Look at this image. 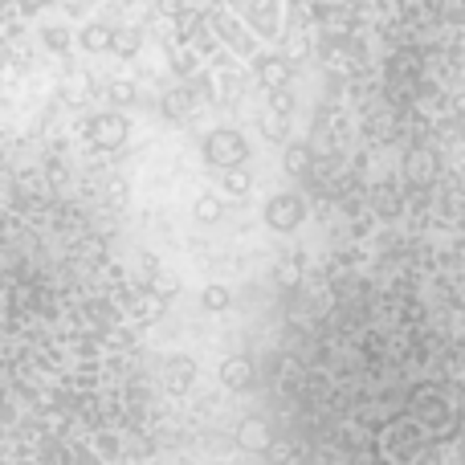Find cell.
<instances>
[{
  "label": "cell",
  "instance_id": "1",
  "mask_svg": "<svg viewBox=\"0 0 465 465\" xmlns=\"http://www.w3.org/2000/svg\"><path fill=\"white\" fill-rule=\"evenodd\" d=\"M249 160V139L241 135V131L232 127H217L209 131V139H204V163L209 168H237V163Z\"/></svg>",
  "mask_w": 465,
  "mask_h": 465
},
{
  "label": "cell",
  "instance_id": "2",
  "mask_svg": "<svg viewBox=\"0 0 465 465\" xmlns=\"http://www.w3.org/2000/svg\"><path fill=\"white\" fill-rule=\"evenodd\" d=\"M131 135V123L123 119L119 111H98L94 119L86 123V143L98 147V152H114V147H123Z\"/></svg>",
  "mask_w": 465,
  "mask_h": 465
},
{
  "label": "cell",
  "instance_id": "3",
  "mask_svg": "<svg viewBox=\"0 0 465 465\" xmlns=\"http://www.w3.org/2000/svg\"><path fill=\"white\" fill-rule=\"evenodd\" d=\"M265 225H270L273 232H294L298 225L306 221V201L298 193H278L265 201Z\"/></svg>",
  "mask_w": 465,
  "mask_h": 465
},
{
  "label": "cell",
  "instance_id": "4",
  "mask_svg": "<svg viewBox=\"0 0 465 465\" xmlns=\"http://www.w3.org/2000/svg\"><path fill=\"white\" fill-rule=\"evenodd\" d=\"M253 74H257V82H262V86L273 94V90H286L294 65H290L286 54H257L253 57Z\"/></svg>",
  "mask_w": 465,
  "mask_h": 465
},
{
  "label": "cell",
  "instance_id": "5",
  "mask_svg": "<svg viewBox=\"0 0 465 465\" xmlns=\"http://www.w3.org/2000/svg\"><path fill=\"white\" fill-rule=\"evenodd\" d=\"M404 180L417 184V188L433 184L437 180V155L429 152V147H412V152L404 155Z\"/></svg>",
  "mask_w": 465,
  "mask_h": 465
},
{
  "label": "cell",
  "instance_id": "6",
  "mask_svg": "<svg viewBox=\"0 0 465 465\" xmlns=\"http://www.w3.org/2000/svg\"><path fill=\"white\" fill-rule=\"evenodd\" d=\"M221 384H225L229 392H245V388L253 384V363H249L245 355H229V360L221 363Z\"/></svg>",
  "mask_w": 465,
  "mask_h": 465
},
{
  "label": "cell",
  "instance_id": "7",
  "mask_svg": "<svg viewBox=\"0 0 465 465\" xmlns=\"http://www.w3.org/2000/svg\"><path fill=\"white\" fill-rule=\"evenodd\" d=\"M249 25H253L262 37H278L282 29V13L273 0H257V5H249Z\"/></svg>",
  "mask_w": 465,
  "mask_h": 465
},
{
  "label": "cell",
  "instance_id": "8",
  "mask_svg": "<svg viewBox=\"0 0 465 465\" xmlns=\"http://www.w3.org/2000/svg\"><path fill=\"white\" fill-rule=\"evenodd\" d=\"M213 33H217L221 41L232 49V54H253V37H249L245 29H241L237 21H229V16H217V25H213Z\"/></svg>",
  "mask_w": 465,
  "mask_h": 465
},
{
  "label": "cell",
  "instance_id": "9",
  "mask_svg": "<svg viewBox=\"0 0 465 465\" xmlns=\"http://www.w3.org/2000/svg\"><path fill=\"white\" fill-rule=\"evenodd\" d=\"M111 37H114V29L103 21H90L78 29V45L86 49V54H106V49H111Z\"/></svg>",
  "mask_w": 465,
  "mask_h": 465
},
{
  "label": "cell",
  "instance_id": "10",
  "mask_svg": "<svg viewBox=\"0 0 465 465\" xmlns=\"http://www.w3.org/2000/svg\"><path fill=\"white\" fill-rule=\"evenodd\" d=\"M193 380H196V363L188 360V355H176V360H168V388L184 392V388H193Z\"/></svg>",
  "mask_w": 465,
  "mask_h": 465
},
{
  "label": "cell",
  "instance_id": "11",
  "mask_svg": "<svg viewBox=\"0 0 465 465\" xmlns=\"http://www.w3.org/2000/svg\"><path fill=\"white\" fill-rule=\"evenodd\" d=\"M221 184H225L229 196H245L249 188H253V172H249L245 163H237V168H225V172H221Z\"/></svg>",
  "mask_w": 465,
  "mask_h": 465
},
{
  "label": "cell",
  "instance_id": "12",
  "mask_svg": "<svg viewBox=\"0 0 465 465\" xmlns=\"http://www.w3.org/2000/svg\"><path fill=\"white\" fill-rule=\"evenodd\" d=\"M237 441L245 445V450H265V445H270V429H265L262 420H245L241 433H237Z\"/></svg>",
  "mask_w": 465,
  "mask_h": 465
},
{
  "label": "cell",
  "instance_id": "13",
  "mask_svg": "<svg viewBox=\"0 0 465 465\" xmlns=\"http://www.w3.org/2000/svg\"><path fill=\"white\" fill-rule=\"evenodd\" d=\"M139 45H143V37H139V29H114V37H111V49L119 57H135L139 54Z\"/></svg>",
  "mask_w": 465,
  "mask_h": 465
},
{
  "label": "cell",
  "instance_id": "14",
  "mask_svg": "<svg viewBox=\"0 0 465 465\" xmlns=\"http://www.w3.org/2000/svg\"><path fill=\"white\" fill-rule=\"evenodd\" d=\"M201 306H204V311H213V314L229 311V306H232L229 286H204V290H201Z\"/></svg>",
  "mask_w": 465,
  "mask_h": 465
},
{
  "label": "cell",
  "instance_id": "15",
  "mask_svg": "<svg viewBox=\"0 0 465 465\" xmlns=\"http://www.w3.org/2000/svg\"><path fill=\"white\" fill-rule=\"evenodd\" d=\"M41 41H45V49H54V54H65L74 33L65 29V25H45V29H41Z\"/></svg>",
  "mask_w": 465,
  "mask_h": 465
},
{
  "label": "cell",
  "instance_id": "16",
  "mask_svg": "<svg viewBox=\"0 0 465 465\" xmlns=\"http://www.w3.org/2000/svg\"><path fill=\"white\" fill-rule=\"evenodd\" d=\"M221 213H225V204H221V196L204 193L201 201H196V221H201V225H213V221H221Z\"/></svg>",
  "mask_w": 465,
  "mask_h": 465
},
{
  "label": "cell",
  "instance_id": "17",
  "mask_svg": "<svg viewBox=\"0 0 465 465\" xmlns=\"http://www.w3.org/2000/svg\"><path fill=\"white\" fill-rule=\"evenodd\" d=\"M282 163H286L290 176H302V172L311 168V152H306V143H290L286 147V160H282Z\"/></svg>",
  "mask_w": 465,
  "mask_h": 465
},
{
  "label": "cell",
  "instance_id": "18",
  "mask_svg": "<svg viewBox=\"0 0 465 465\" xmlns=\"http://www.w3.org/2000/svg\"><path fill=\"white\" fill-rule=\"evenodd\" d=\"M106 94H111V103H135V86H131V82H111V90H106Z\"/></svg>",
  "mask_w": 465,
  "mask_h": 465
}]
</instances>
